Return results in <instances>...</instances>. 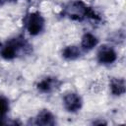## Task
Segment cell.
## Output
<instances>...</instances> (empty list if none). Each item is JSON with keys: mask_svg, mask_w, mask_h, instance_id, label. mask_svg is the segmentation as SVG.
Here are the masks:
<instances>
[{"mask_svg": "<svg viewBox=\"0 0 126 126\" xmlns=\"http://www.w3.org/2000/svg\"><path fill=\"white\" fill-rule=\"evenodd\" d=\"M63 15L69 19L76 21H83L85 19L99 20L98 15L83 1L76 0L69 3L63 10Z\"/></svg>", "mask_w": 126, "mask_h": 126, "instance_id": "obj_1", "label": "cell"}, {"mask_svg": "<svg viewBox=\"0 0 126 126\" xmlns=\"http://www.w3.org/2000/svg\"><path fill=\"white\" fill-rule=\"evenodd\" d=\"M28 41L22 37H15L8 41H6L0 48V55L2 58L6 60H12L21 55V53H25L29 48Z\"/></svg>", "mask_w": 126, "mask_h": 126, "instance_id": "obj_2", "label": "cell"}, {"mask_svg": "<svg viewBox=\"0 0 126 126\" xmlns=\"http://www.w3.org/2000/svg\"><path fill=\"white\" fill-rule=\"evenodd\" d=\"M44 18L38 12H32L29 15L27 20V31L31 35L39 34L44 29Z\"/></svg>", "mask_w": 126, "mask_h": 126, "instance_id": "obj_3", "label": "cell"}, {"mask_svg": "<svg viewBox=\"0 0 126 126\" xmlns=\"http://www.w3.org/2000/svg\"><path fill=\"white\" fill-rule=\"evenodd\" d=\"M63 105L68 112H77L82 108L83 100L77 93H68L63 98Z\"/></svg>", "mask_w": 126, "mask_h": 126, "instance_id": "obj_4", "label": "cell"}, {"mask_svg": "<svg viewBox=\"0 0 126 126\" xmlns=\"http://www.w3.org/2000/svg\"><path fill=\"white\" fill-rule=\"evenodd\" d=\"M96 56H97V61L104 65L112 64L117 59V54L115 50L111 46H108V45L101 46Z\"/></svg>", "mask_w": 126, "mask_h": 126, "instance_id": "obj_5", "label": "cell"}, {"mask_svg": "<svg viewBox=\"0 0 126 126\" xmlns=\"http://www.w3.org/2000/svg\"><path fill=\"white\" fill-rule=\"evenodd\" d=\"M60 86V81L54 77H46L38 82L36 85L37 90L40 93H51L58 89Z\"/></svg>", "mask_w": 126, "mask_h": 126, "instance_id": "obj_6", "label": "cell"}, {"mask_svg": "<svg viewBox=\"0 0 126 126\" xmlns=\"http://www.w3.org/2000/svg\"><path fill=\"white\" fill-rule=\"evenodd\" d=\"M34 123L36 125L48 126V125H54L56 123V120L52 112H50L48 109H42L36 115Z\"/></svg>", "mask_w": 126, "mask_h": 126, "instance_id": "obj_7", "label": "cell"}, {"mask_svg": "<svg viewBox=\"0 0 126 126\" xmlns=\"http://www.w3.org/2000/svg\"><path fill=\"white\" fill-rule=\"evenodd\" d=\"M98 43V39L95 35L93 33L87 32L83 35L82 41H81V48L85 51H90L93 48H94Z\"/></svg>", "mask_w": 126, "mask_h": 126, "instance_id": "obj_8", "label": "cell"}, {"mask_svg": "<svg viewBox=\"0 0 126 126\" xmlns=\"http://www.w3.org/2000/svg\"><path fill=\"white\" fill-rule=\"evenodd\" d=\"M109 88L113 95H122L125 93V81L123 79L112 78L110 80Z\"/></svg>", "mask_w": 126, "mask_h": 126, "instance_id": "obj_9", "label": "cell"}, {"mask_svg": "<svg viewBox=\"0 0 126 126\" xmlns=\"http://www.w3.org/2000/svg\"><path fill=\"white\" fill-rule=\"evenodd\" d=\"M81 54H82V48H80L77 45H69L62 50V56L66 60H75L79 58Z\"/></svg>", "mask_w": 126, "mask_h": 126, "instance_id": "obj_10", "label": "cell"}, {"mask_svg": "<svg viewBox=\"0 0 126 126\" xmlns=\"http://www.w3.org/2000/svg\"><path fill=\"white\" fill-rule=\"evenodd\" d=\"M9 111V101L6 97L0 95V123L6 118Z\"/></svg>", "mask_w": 126, "mask_h": 126, "instance_id": "obj_11", "label": "cell"}, {"mask_svg": "<svg viewBox=\"0 0 126 126\" xmlns=\"http://www.w3.org/2000/svg\"><path fill=\"white\" fill-rule=\"evenodd\" d=\"M6 1H15V0H6Z\"/></svg>", "mask_w": 126, "mask_h": 126, "instance_id": "obj_12", "label": "cell"}]
</instances>
